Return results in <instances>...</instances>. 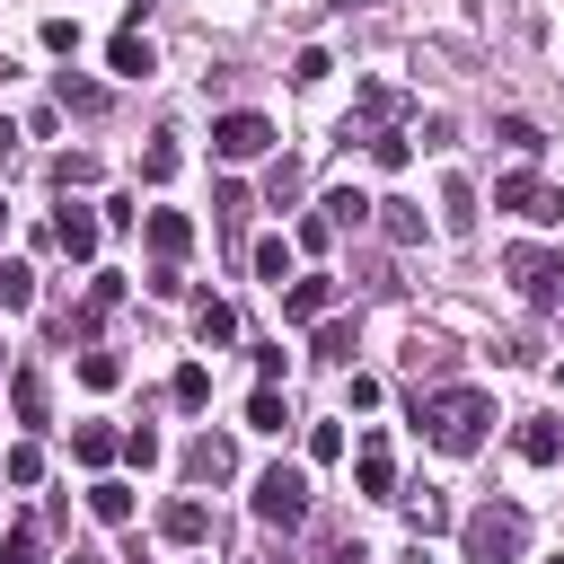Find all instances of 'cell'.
Instances as JSON below:
<instances>
[{"instance_id": "cell-31", "label": "cell", "mask_w": 564, "mask_h": 564, "mask_svg": "<svg viewBox=\"0 0 564 564\" xmlns=\"http://www.w3.org/2000/svg\"><path fill=\"white\" fill-rule=\"evenodd\" d=\"M317 361H352V326L344 317H317Z\"/></svg>"}, {"instance_id": "cell-21", "label": "cell", "mask_w": 564, "mask_h": 564, "mask_svg": "<svg viewBox=\"0 0 564 564\" xmlns=\"http://www.w3.org/2000/svg\"><path fill=\"white\" fill-rule=\"evenodd\" d=\"M9 414L18 423H44V379L35 370H9Z\"/></svg>"}, {"instance_id": "cell-16", "label": "cell", "mask_w": 564, "mask_h": 564, "mask_svg": "<svg viewBox=\"0 0 564 564\" xmlns=\"http://www.w3.org/2000/svg\"><path fill=\"white\" fill-rule=\"evenodd\" d=\"M441 229H449V238L476 229V185H467V176H441Z\"/></svg>"}, {"instance_id": "cell-8", "label": "cell", "mask_w": 564, "mask_h": 564, "mask_svg": "<svg viewBox=\"0 0 564 564\" xmlns=\"http://www.w3.org/2000/svg\"><path fill=\"white\" fill-rule=\"evenodd\" d=\"M335 308V273H308V282H282V317L291 326H317Z\"/></svg>"}, {"instance_id": "cell-12", "label": "cell", "mask_w": 564, "mask_h": 564, "mask_svg": "<svg viewBox=\"0 0 564 564\" xmlns=\"http://www.w3.org/2000/svg\"><path fill=\"white\" fill-rule=\"evenodd\" d=\"M150 256H159V264H185V256H194V220H185V212H150Z\"/></svg>"}, {"instance_id": "cell-40", "label": "cell", "mask_w": 564, "mask_h": 564, "mask_svg": "<svg viewBox=\"0 0 564 564\" xmlns=\"http://www.w3.org/2000/svg\"><path fill=\"white\" fill-rule=\"evenodd\" d=\"M370 159H379V167L397 176V167H405V132H379V141H370Z\"/></svg>"}, {"instance_id": "cell-38", "label": "cell", "mask_w": 564, "mask_h": 564, "mask_svg": "<svg viewBox=\"0 0 564 564\" xmlns=\"http://www.w3.org/2000/svg\"><path fill=\"white\" fill-rule=\"evenodd\" d=\"M308 458H317V467L344 458V423H317V432H308Z\"/></svg>"}, {"instance_id": "cell-2", "label": "cell", "mask_w": 564, "mask_h": 564, "mask_svg": "<svg viewBox=\"0 0 564 564\" xmlns=\"http://www.w3.org/2000/svg\"><path fill=\"white\" fill-rule=\"evenodd\" d=\"M458 546H467V564H520L529 511H520V502H476V511L458 520Z\"/></svg>"}, {"instance_id": "cell-5", "label": "cell", "mask_w": 564, "mask_h": 564, "mask_svg": "<svg viewBox=\"0 0 564 564\" xmlns=\"http://www.w3.org/2000/svg\"><path fill=\"white\" fill-rule=\"evenodd\" d=\"M494 212H520V220H538V229H555V220H564V185H538L529 167H511V176L494 185Z\"/></svg>"}, {"instance_id": "cell-15", "label": "cell", "mask_w": 564, "mask_h": 564, "mask_svg": "<svg viewBox=\"0 0 564 564\" xmlns=\"http://www.w3.org/2000/svg\"><path fill=\"white\" fill-rule=\"evenodd\" d=\"M370 212H379V203H370V194H361V185H335V194H326V203H317V220H326V229H361V220H370Z\"/></svg>"}, {"instance_id": "cell-28", "label": "cell", "mask_w": 564, "mask_h": 564, "mask_svg": "<svg viewBox=\"0 0 564 564\" xmlns=\"http://www.w3.org/2000/svg\"><path fill=\"white\" fill-rule=\"evenodd\" d=\"M0 564H44V529H35V520H18V529H9V546H0Z\"/></svg>"}, {"instance_id": "cell-17", "label": "cell", "mask_w": 564, "mask_h": 564, "mask_svg": "<svg viewBox=\"0 0 564 564\" xmlns=\"http://www.w3.org/2000/svg\"><path fill=\"white\" fill-rule=\"evenodd\" d=\"M53 106H62V115H106V88H97V79H70V70H62V79H53Z\"/></svg>"}, {"instance_id": "cell-29", "label": "cell", "mask_w": 564, "mask_h": 564, "mask_svg": "<svg viewBox=\"0 0 564 564\" xmlns=\"http://www.w3.org/2000/svg\"><path fill=\"white\" fill-rule=\"evenodd\" d=\"M53 185H62V194H70V185H97V159H88V150H62V159H53Z\"/></svg>"}, {"instance_id": "cell-46", "label": "cell", "mask_w": 564, "mask_h": 564, "mask_svg": "<svg viewBox=\"0 0 564 564\" xmlns=\"http://www.w3.org/2000/svg\"><path fill=\"white\" fill-rule=\"evenodd\" d=\"M0 370H9V352H0Z\"/></svg>"}, {"instance_id": "cell-22", "label": "cell", "mask_w": 564, "mask_h": 564, "mask_svg": "<svg viewBox=\"0 0 564 564\" xmlns=\"http://www.w3.org/2000/svg\"><path fill=\"white\" fill-rule=\"evenodd\" d=\"M115 449H123V441H115L106 423H79V432H70V458H79V467H106Z\"/></svg>"}, {"instance_id": "cell-6", "label": "cell", "mask_w": 564, "mask_h": 564, "mask_svg": "<svg viewBox=\"0 0 564 564\" xmlns=\"http://www.w3.org/2000/svg\"><path fill=\"white\" fill-rule=\"evenodd\" d=\"M397 123H405V88H379V79H370V88L352 97V115H344L335 141H379V132H397Z\"/></svg>"}, {"instance_id": "cell-39", "label": "cell", "mask_w": 564, "mask_h": 564, "mask_svg": "<svg viewBox=\"0 0 564 564\" xmlns=\"http://www.w3.org/2000/svg\"><path fill=\"white\" fill-rule=\"evenodd\" d=\"M44 53H79V26L70 18H44Z\"/></svg>"}, {"instance_id": "cell-7", "label": "cell", "mask_w": 564, "mask_h": 564, "mask_svg": "<svg viewBox=\"0 0 564 564\" xmlns=\"http://www.w3.org/2000/svg\"><path fill=\"white\" fill-rule=\"evenodd\" d=\"M212 150H220V159H264V150H273V123L238 106V115H220V123H212Z\"/></svg>"}, {"instance_id": "cell-3", "label": "cell", "mask_w": 564, "mask_h": 564, "mask_svg": "<svg viewBox=\"0 0 564 564\" xmlns=\"http://www.w3.org/2000/svg\"><path fill=\"white\" fill-rule=\"evenodd\" d=\"M502 273H511V291L529 308H564V247H511Z\"/></svg>"}, {"instance_id": "cell-43", "label": "cell", "mask_w": 564, "mask_h": 564, "mask_svg": "<svg viewBox=\"0 0 564 564\" xmlns=\"http://www.w3.org/2000/svg\"><path fill=\"white\" fill-rule=\"evenodd\" d=\"M9 159H18V123H0V167H9Z\"/></svg>"}, {"instance_id": "cell-13", "label": "cell", "mask_w": 564, "mask_h": 564, "mask_svg": "<svg viewBox=\"0 0 564 564\" xmlns=\"http://www.w3.org/2000/svg\"><path fill=\"white\" fill-rule=\"evenodd\" d=\"M159 538H167V546H203V538H212V511L185 494V502H167V511H159Z\"/></svg>"}, {"instance_id": "cell-9", "label": "cell", "mask_w": 564, "mask_h": 564, "mask_svg": "<svg viewBox=\"0 0 564 564\" xmlns=\"http://www.w3.org/2000/svg\"><path fill=\"white\" fill-rule=\"evenodd\" d=\"M352 485H361L370 502H397V458H388V441H379V432L361 441V458H352Z\"/></svg>"}, {"instance_id": "cell-47", "label": "cell", "mask_w": 564, "mask_h": 564, "mask_svg": "<svg viewBox=\"0 0 564 564\" xmlns=\"http://www.w3.org/2000/svg\"><path fill=\"white\" fill-rule=\"evenodd\" d=\"M414 564H432V555H414Z\"/></svg>"}, {"instance_id": "cell-45", "label": "cell", "mask_w": 564, "mask_h": 564, "mask_svg": "<svg viewBox=\"0 0 564 564\" xmlns=\"http://www.w3.org/2000/svg\"><path fill=\"white\" fill-rule=\"evenodd\" d=\"M0 229H9V203H0Z\"/></svg>"}, {"instance_id": "cell-32", "label": "cell", "mask_w": 564, "mask_h": 564, "mask_svg": "<svg viewBox=\"0 0 564 564\" xmlns=\"http://www.w3.org/2000/svg\"><path fill=\"white\" fill-rule=\"evenodd\" d=\"M326 70H335V62H326V44H300V53H291V79H300V88H317Z\"/></svg>"}, {"instance_id": "cell-20", "label": "cell", "mask_w": 564, "mask_h": 564, "mask_svg": "<svg viewBox=\"0 0 564 564\" xmlns=\"http://www.w3.org/2000/svg\"><path fill=\"white\" fill-rule=\"evenodd\" d=\"M405 520H414V538L449 529V502H441V485H414V494H405Z\"/></svg>"}, {"instance_id": "cell-41", "label": "cell", "mask_w": 564, "mask_h": 564, "mask_svg": "<svg viewBox=\"0 0 564 564\" xmlns=\"http://www.w3.org/2000/svg\"><path fill=\"white\" fill-rule=\"evenodd\" d=\"M123 458L132 467H159V432H123Z\"/></svg>"}, {"instance_id": "cell-42", "label": "cell", "mask_w": 564, "mask_h": 564, "mask_svg": "<svg viewBox=\"0 0 564 564\" xmlns=\"http://www.w3.org/2000/svg\"><path fill=\"white\" fill-rule=\"evenodd\" d=\"M317 564H370V555H361V538H326V555H317Z\"/></svg>"}, {"instance_id": "cell-18", "label": "cell", "mask_w": 564, "mask_h": 564, "mask_svg": "<svg viewBox=\"0 0 564 564\" xmlns=\"http://www.w3.org/2000/svg\"><path fill=\"white\" fill-rule=\"evenodd\" d=\"M520 458L529 467H555L564 458V423H520Z\"/></svg>"}, {"instance_id": "cell-4", "label": "cell", "mask_w": 564, "mask_h": 564, "mask_svg": "<svg viewBox=\"0 0 564 564\" xmlns=\"http://www.w3.org/2000/svg\"><path fill=\"white\" fill-rule=\"evenodd\" d=\"M256 520L264 529H300L308 520V476L300 467H264L256 476Z\"/></svg>"}, {"instance_id": "cell-23", "label": "cell", "mask_w": 564, "mask_h": 564, "mask_svg": "<svg viewBox=\"0 0 564 564\" xmlns=\"http://www.w3.org/2000/svg\"><path fill=\"white\" fill-rule=\"evenodd\" d=\"M167 397H176L185 414H194V405H212V370H203V361H185V370L167 379Z\"/></svg>"}, {"instance_id": "cell-27", "label": "cell", "mask_w": 564, "mask_h": 564, "mask_svg": "<svg viewBox=\"0 0 564 564\" xmlns=\"http://www.w3.org/2000/svg\"><path fill=\"white\" fill-rule=\"evenodd\" d=\"M0 476H9V485H44V449H35V441H18V449L0 458Z\"/></svg>"}, {"instance_id": "cell-44", "label": "cell", "mask_w": 564, "mask_h": 564, "mask_svg": "<svg viewBox=\"0 0 564 564\" xmlns=\"http://www.w3.org/2000/svg\"><path fill=\"white\" fill-rule=\"evenodd\" d=\"M555 397H564V370H555Z\"/></svg>"}, {"instance_id": "cell-30", "label": "cell", "mask_w": 564, "mask_h": 564, "mask_svg": "<svg viewBox=\"0 0 564 564\" xmlns=\"http://www.w3.org/2000/svg\"><path fill=\"white\" fill-rule=\"evenodd\" d=\"M379 212H388V220H379V229H388V238H397V247H414V238H423V212H414V203H379Z\"/></svg>"}, {"instance_id": "cell-10", "label": "cell", "mask_w": 564, "mask_h": 564, "mask_svg": "<svg viewBox=\"0 0 564 564\" xmlns=\"http://www.w3.org/2000/svg\"><path fill=\"white\" fill-rule=\"evenodd\" d=\"M185 476L194 485H220V476H238V449L220 432H203V441H185Z\"/></svg>"}, {"instance_id": "cell-48", "label": "cell", "mask_w": 564, "mask_h": 564, "mask_svg": "<svg viewBox=\"0 0 564 564\" xmlns=\"http://www.w3.org/2000/svg\"><path fill=\"white\" fill-rule=\"evenodd\" d=\"M546 564H564V555H546Z\"/></svg>"}, {"instance_id": "cell-26", "label": "cell", "mask_w": 564, "mask_h": 564, "mask_svg": "<svg viewBox=\"0 0 564 564\" xmlns=\"http://www.w3.org/2000/svg\"><path fill=\"white\" fill-rule=\"evenodd\" d=\"M247 423H256V432H282V423H291L282 388H256V397H247Z\"/></svg>"}, {"instance_id": "cell-25", "label": "cell", "mask_w": 564, "mask_h": 564, "mask_svg": "<svg viewBox=\"0 0 564 564\" xmlns=\"http://www.w3.org/2000/svg\"><path fill=\"white\" fill-rule=\"evenodd\" d=\"M194 335H203V344H229V335H238V308H229V300H203Z\"/></svg>"}, {"instance_id": "cell-24", "label": "cell", "mask_w": 564, "mask_h": 564, "mask_svg": "<svg viewBox=\"0 0 564 564\" xmlns=\"http://www.w3.org/2000/svg\"><path fill=\"white\" fill-rule=\"evenodd\" d=\"M256 273L282 291V282H291V238H256Z\"/></svg>"}, {"instance_id": "cell-34", "label": "cell", "mask_w": 564, "mask_h": 564, "mask_svg": "<svg viewBox=\"0 0 564 564\" xmlns=\"http://www.w3.org/2000/svg\"><path fill=\"white\" fill-rule=\"evenodd\" d=\"M167 176H176V141H150L141 150V185H167Z\"/></svg>"}, {"instance_id": "cell-11", "label": "cell", "mask_w": 564, "mask_h": 564, "mask_svg": "<svg viewBox=\"0 0 564 564\" xmlns=\"http://www.w3.org/2000/svg\"><path fill=\"white\" fill-rule=\"evenodd\" d=\"M106 70H115V79H150V70H159V53H150V35H141V26H123V35L106 44Z\"/></svg>"}, {"instance_id": "cell-35", "label": "cell", "mask_w": 564, "mask_h": 564, "mask_svg": "<svg viewBox=\"0 0 564 564\" xmlns=\"http://www.w3.org/2000/svg\"><path fill=\"white\" fill-rule=\"evenodd\" d=\"M300 185H308V176H300V159H282V167H273V176H264V203H273V212H282V203H291V194H300Z\"/></svg>"}, {"instance_id": "cell-36", "label": "cell", "mask_w": 564, "mask_h": 564, "mask_svg": "<svg viewBox=\"0 0 564 564\" xmlns=\"http://www.w3.org/2000/svg\"><path fill=\"white\" fill-rule=\"evenodd\" d=\"M79 379H88V388H115V379H123V361H115V352H97V344H88V352H79Z\"/></svg>"}, {"instance_id": "cell-14", "label": "cell", "mask_w": 564, "mask_h": 564, "mask_svg": "<svg viewBox=\"0 0 564 564\" xmlns=\"http://www.w3.org/2000/svg\"><path fill=\"white\" fill-rule=\"evenodd\" d=\"M53 247H62L70 264H88V256H97V220H88L79 203H62V220H53Z\"/></svg>"}, {"instance_id": "cell-33", "label": "cell", "mask_w": 564, "mask_h": 564, "mask_svg": "<svg viewBox=\"0 0 564 564\" xmlns=\"http://www.w3.org/2000/svg\"><path fill=\"white\" fill-rule=\"evenodd\" d=\"M494 132H502V141H511V150H520V159H538V150H546V141H538V123H529V115H502V123H494Z\"/></svg>"}, {"instance_id": "cell-19", "label": "cell", "mask_w": 564, "mask_h": 564, "mask_svg": "<svg viewBox=\"0 0 564 564\" xmlns=\"http://www.w3.org/2000/svg\"><path fill=\"white\" fill-rule=\"evenodd\" d=\"M88 511H97L106 529H123V520H132V485H115V476H97V485H88Z\"/></svg>"}, {"instance_id": "cell-37", "label": "cell", "mask_w": 564, "mask_h": 564, "mask_svg": "<svg viewBox=\"0 0 564 564\" xmlns=\"http://www.w3.org/2000/svg\"><path fill=\"white\" fill-rule=\"evenodd\" d=\"M35 300V273L26 264H0V308H26Z\"/></svg>"}, {"instance_id": "cell-1", "label": "cell", "mask_w": 564, "mask_h": 564, "mask_svg": "<svg viewBox=\"0 0 564 564\" xmlns=\"http://www.w3.org/2000/svg\"><path fill=\"white\" fill-rule=\"evenodd\" d=\"M414 423L432 432V449L467 458V449L485 441V423H494V397H485V388H432V397L414 405Z\"/></svg>"}]
</instances>
